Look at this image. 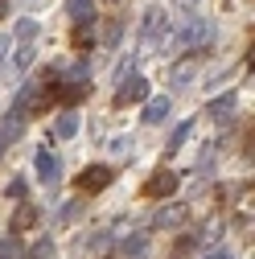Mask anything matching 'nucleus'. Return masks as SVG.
Returning <instances> with one entry per match:
<instances>
[{"instance_id": "obj_14", "label": "nucleus", "mask_w": 255, "mask_h": 259, "mask_svg": "<svg viewBox=\"0 0 255 259\" xmlns=\"http://www.w3.org/2000/svg\"><path fill=\"white\" fill-rule=\"evenodd\" d=\"M189 132H194V119H181V127H173V136H169V144H165V148H169V152H177V148L189 140Z\"/></svg>"}, {"instance_id": "obj_24", "label": "nucleus", "mask_w": 255, "mask_h": 259, "mask_svg": "<svg viewBox=\"0 0 255 259\" xmlns=\"http://www.w3.org/2000/svg\"><path fill=\"white\" fill-rule=\"evenodd\" d=\"M74 214H78V202H70V206H62V214H58V222H74Z\"/></svg>"}, {"instance_id": "obj_23", "label": "nucleus", "mask_w": 255, "mask_h": 259, "mask_svg": "<svg viewBox=\"0 0 255 259\" xmlns=\"http://www.w3.org/2000/svg\"><path fill=\"white\" fill-rule=\"evenodd\" d=\"M119 37H123V25H119V21H111V25H107V46H115Z\"/></svg>"}, {"instance_id": "obj_5", "label": "nucleus", "mask_w": 255, "mask_h": 259, "mask_svg": "<svg viewBox=\"0 0 255 259\" xmlns=\"http://www.w3.org/2000/svg\"><path fill=\"white\" fill-rule=\"evenodd\" d=\"M111 181H115V173H111L107 165H87V169L78 173V189H82V193H103Z\"/></svg>"}, {"instance_id": "obj_18", "label": "nucleus", "mask_w": 255, "mask_h": 259, "mask_svg": "<svg viewBox=\"0 0 255 259\" xmlns=\"http://www.w3.org/2000/svg\"><path fill=\"white\" fill-rule=\"evenodd\" d=\"M58 255V247H54V239L46 235V239H37L33 243V251H29V259H54Z\"/></svg>"}, {"instance_id": "obj_4", "label": "nucleus", "mask_w": 255, "mask_h": 259, "mask_svg": "<svg viewBox=\"0 0 255 259\" xmlns=\"http://www.w3.org/2000/svg\"><path fill=\"white\" fill-rule=\"evenodd\" d=\"M33 165H37V181L41 185H58L62 181V160H58V152H50V148H37V156H33Z\"/></svg>"}, {"instance_id": "obj_7", "label": "nucleus", "mask_w": 255, "mask_h": 259, "mask_svg": "<svg viewBox=\"0 0 255 259\" xmlns=\"http://www.w3.org/2000/svg\"><path fill=\"white\" fill-rule=\"evenodd\" d=\"M173 111V103L165 99V95H156V99H144V123H165Z\"/></svg>"}, {"instance_id": "obj_21", "label": "nucleus", "mask_w": 255, "mask_h": 259, "mask_svg": "<svg viewBox=\"0 0 255 259\" xmlns=\"http://www.w3.org/2000/svg\"><path fill=\"white\" fill-rule=\"evenodd\" d=\"M9 198H17V202L25 198V177H13L9 181Z\"/></svg>"}, {"instance_id": "obj_3", "label": "nucleus", "mask_w": 255, "mask_h": 259, "mask_svg": "<svg viewBox=\"0 0 255 259\" xmlns=\"http://www.w3.org/2000/svg\"><path fill=\"white\" fill-rule=\"evenodd\" d=\"M144 99H148V78H140V74H128L115 91V107H132V103H144Z\"/></svg>"}, {"instance_id": "obj_1", "label": "nucleus", "mask_w": 255, "mask_h": 259, "mask_svg": "<svg viewBox=\"0 0 255 259\" xmlns=\"http://www.w3.org/2000/svg\"><path fill=\"white\" fill-rule=\"evenodd\" d=\"M214 41V25L206 17H189L177 25V33L165 41V50H206Z\"/></svg>"}, {"instance_id": "obj_13", "label": "nucleus", "mask_w": 255, "mask_h": 259, "mask_svg": "<svg viewBox=\"0 0 255 259\" xmlns=\"http://www.w3.org/2000/svg\"><path fill=\"white\" fill-rule=\"evenodd\" d=\"M21 255H25L21 235H5V239H0V259H21Z\"/></svg>"}, {"instance_id": "obj_15", "label": "nucleus", "mask_w": 255, "mask_h": 259, "mask_svg": "<svg viewBox=\"0 0 255 259\" xmlns=\"http://www.w3.org/2000/svg\"><path fill=\"white\" fill-rule=\"evenodd\" d=\"M95 46V25H74V50H91Z\"/></svg>"}, {"instance_id": "obj_30", "label": "nucleus", "mask_w": 255, "mask_h": 259, "mask_svg": "<svg viewBox=\"0 0 255 259\" xmlns=\"http://www.w3.org/2000/svg\"><path fill=\"white\" fill-rule=\"evenodd\" d=\"M107 259H111V255H107Z\"/></svg>"}, {"instance_id": "obj_17", "label": "nucleus", "mask_w": 255, "mask_h": 259, "mask_svg": "<svg viewBox=\"0 0 255 259\" xmlns=\"http://www.w3.org/2000/svg\"><path fill=\"white\" fill-rule=\"evenodd\" d=\"M37 29H41V25H37V21H29V17H25V21H17V41H21V46H29V41L37 37Z\"/></svg>"}, {"instance_id": "obj_20", "label": "nucleus", "mask_w": 255, "mask_h": 259, "mask_svg": "<svg viewBox=\"0 0 255 259\" xmlns=\"http://www.w3.org/2000/svg\"><path fill=\"white\" fill-rule=\"evenodd\" d=\"M33 54H37L33 46H21V50L13 54V62H17V70H29V66H33Z\"/></svg>"}, {"instance_id": "obj_28", "label": "nucleus", "mask_w": 255, "mask_h": 259, "mask_svg": "<svg viewBox=\"0 0 255 259\" xmlns=\"http://www.w3.org/2000/svg\"><path fill=\"white\" fill-rule=\"evenodd\" d=\"M0 17H9V0H0Z\"/></svg>"}, {"instance_id": "obj_12", "label": "nucleus", "mask_w": 255, "mask_h": 259, "mask_svg": "<svg viewBox=\"0 0 255 259\" xmlns=\"http://www.w3.org/2000/svg\"><path fill=\"white\" fill-rule=\"evenodd\" d=\"M33 222H37V210H33V206H17V214H13V235L29 231Z\"/></svg>"}, {"instance_id": "obj_22", "label": "nucleus", "mask_w": 255, "mask_h": 259, "mask_svg": "<svg viewBox=\"0 0 255 259\" xmlns=\"http://www.w3.org/2000/svg\"><path fill=\"white\" fill-rule=\"evenodd\" d=\"M189 78H194V66H177V70H173V87H181V82H189Z\"/></svg>"}, {"instance_id": "obj_27", "label": "nucleus", "mask_w": 255, "mask_h": 259, "mask_svg": "<svg viewBox=\"0 0 255 259\" xmlns=\"http://www.w3.org/2000/svg\"><path fill=\"white\" fill-rule=\"evenodd\" d=\"M206 259H235V255H227V251H210Z\"/></svg>"}, {"instance_id": "obj_9", "label": "nucleus", "mask_w": 255, "mask_h": 259, "mask_svg": "<svg viewBox=\"0 0 255 259\" xmlns=\"http://www.w3.org/2000/svg\"><path fill=\"white\" fill-rule=\"evenodd\" d=\"M66 13L74 17V25H95V0H66Z\"/></svg>"}, {"instance_id": "obj_29", "label": "nucleus", "mask_w": 255, "mask_h": 259, "mask_svg": "<svg viewBox=\"0 0 255 259\" xmlns=\"http://www.w3.org/2000/svg\"><path fill=\"white\" fill-rule=\"evenodd\" d=\"M181 5H202V0H181Z\"/></svg>"}, {"instance_id": "obj_2", "label": "nucleus", "mask_w": 255, "mask_h": 259, "mask_svg": "<svg viewBox=\"0 0 255 259\" xmlns=\"http://www.w3.org/2000/svg\"><path fill=\"white\" fill-rule=\"evenodd\" d=\"M165 46V13L161 9H148L144 13V25H140V50L152 54V50H161Z\"/></svg>"}, {"instance_id": "obj_25", "label": "nucleus", "mask_w": 255, "mask_h": 259, "mask_svg": "<svg viewBox=\"0 0 255 259\" xmlns=\"http://www.w3.org/2000/svg\"><path fill=\"white\" fill-rule=\"evenodd\" d=\"M128 148H132V140H128V136H119V140L111 144V152H128Z\"/></svg>"}, {"instance_id": "obj_19", "label": "nucleus", "mask_w": 255, "mask_h": 259, "mask_svg": "<svg viewBox=\"0 0 255 259\" xmlns=\"http://www.w3.org/2000/svg\"><path fill=\"white\" fill-rule=\"evenodd\" d=\"M17 136H21V123H9V119H5V127H0V152H5Z\"/></svg>"}, {"instance_id": "obj_6", "label": "nucleus", "mask_w": 255, "mask_h": 259, "mask_svg": "<svg viewBox=\"0 0 255 259\" xmlns=\"http://www.w3.org/2000/svg\"><path fill=\"white\" fill-rule=\"evenodd\" d=\"M177 185H181V181H177V173H173V169H156V173L144 181V198H169Z\"/></svg>"}, {"instance_id": "obj_11", "label": "nucleus", "mask_w": 255, "mask_h": 259, "mask_svg": "<svg viewBox=\"0 0 255 259\" xmlns=\"http://www.w3.org/2000/svg\"><path fill=\"white\" fill-rule=\"evenodd\" d=\"M185 218H189V210H185V206H165L161 214L152 218V226H181Z\"/></svg>"}, {"instance_id": "obj_16", "label": "nucleus", "mask_w": 255, "mask_h": 259, "mask_svg": "<svg viewBox=\"0 0 255 259\" xmlns=\"http://www.w3.org/2000/svg\"><path fill=\"white\" fill-rule=\"evenodd\" d=\"M144 247H148V231H136L132 239L123 243V255H132V259H140V251H144Z\"/></svg>"}, {"instance_id": "obj_26", "label": "nucleus", "mask_w": 255, "mask_h": 259, "mask_svg": "<svg viewBox=\"0 0 255 259\" xmlns=\"http://www.w3.org/2000/svg\"><path fill=\"white\" fill-rule=\"evenodd\" d=\"M5 58H9V37H0V66H5Z\"/></svg>"}, {"instance_id": "obj_8", "label": "nucleus", "mask_w": 255, "mask_h": 259, "mask_svg": "<svg viewBox=\"0 0 255 259\" xmlns=\"http://www.w3.org/2000/svg\"><path fill=\"white\" fill-rule=\"evenodd\" d=\"M235 103H239V99H235V91H231V95H222V99H214V103L206 107V119H218V123H227V119L235 115Z\"/></svg>"}, {"instance_id": "obj_10", "label": "nucleus", "mask_w": 255, "mask_h": 259, "mask_svg": "<svg viewBox=\"0 0 255 259\" xmlns=\"http://www.w3.org/2000/svg\"><path fill=\"white\" fill-rule=\"evenodd\" d=\"M54 136H58V140H74V136H78V115H74V111H62L58 123H54Z\"/></svg>"}]
</instances>
